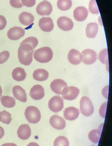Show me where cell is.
<instances>
[{
  "label": "cell",
  "mask_w": 112,
  "mask_h": 146,
  "mask_svg": "<svg viewBox=\"0 0 112 146\" xmlns=\"http://www.w3.org/2000/svg\"><path fill=\"white\" fill-rule=\"evenodd\" d=\"M1 146H17V145L14 143H6L2 144Z\"/></svg>",
  "instance_id": "74e56055"
},
{
  "label": "cell",
  "mask_w": 112,
  "mask_h": 146,
  "mask_svg": "<svg viewBox=\"0 0 112 146\" xmlns=\"http://www.w3.org/2000/svg\"><path fill=\"white\" fill-rule=\"evenodd\" d=\"M89 11L84 7H78L74 11V18L78 21H84L88 17Z\"/></svg>",
  "instance_id": "9a60e30c"
},
{
  "label": "cell",
  "mask_w": 112,
  "mask_h": 146,
  "mask_svg": "<svg viewBox=\"0 0 112 146\" xmlns=\"http://www.w3.org/2000/svg\"><path fill=\"white\" fill-rule=\"evenodd\" d=\"M68 86V84L61 79H56L50 83V87L54 93L58 95H61L62 90L64 87Z\"/></svg>",
  "instance_id": "5bb4252c"
},
{
  "label": "cell",
  "mask_w": 112,
  "mask_h": 146,
  "mask_svg": "<svg viewBox=\"0 0 112 146\" xmlns=\"http://www.w3.org/2000/svg\"><path fill=\"white\" fill-rule=\"evenodd\" d=\"M13 96L16 100L25 103L27 101V94L25 90L19 86H15L12 88Z\"/></svg>",
  "instance_id": "2e32d148"
},
{
  "label": "cell",
  "mask_w": 112,
  "mask_h": 146,
  "mask_svg": "<svg viewBox=\"0 0 112 146\" xmlns=\"http://www.w3.org/2000/svg\"><path fill=\"white\" fill-rule=\"evenodd\" d=\"M9 57L10 53L8 51H4L0 53V64L5 63Z\"/></svg>",
  "instance_id": "1f68e13d"
},
{
  "label": "cell",
  "mask_w": 112,
  "mask_h": 146,
  "mask_svg": "<svg viewBox=\"0 0 112 146\" xmlns=\"http://www.w3.org/2000/svg\"><path fill=\"white\" fill-rule=\"evenodd\" d=\"M80 93L78 88L74 86H66L62 90L61 94L64 99L73 100L76 99Z\"/></svg>",
  "instance_id": "8992f818"
},
{
  "label": "cell",
  "mask_w": 112,
  "mask_h": 146,
  "mask_svg": "<svg viewBox=\"0 0 112 146\" xmlns=\"http://www.w3.org/2000/svg\"><path fill=\"white\" fill-rule=\"evenodd\" d=\"M36 11L37 14L41 16H48L53 11V7L49 2L45 0L37 5Z\"/></svg>",
  "instance_id": "ba28073f"
},
{
  "label": "cell",
  "mask_w": 112,
  "mask_h": 146,
  "mask_svg": "<svg viewBox=\"0 0 112 146\" xmlns=\"http://www.w3.org/2000/svg\"><path fill=\"white\" fill-rule=\"evenodd\" d=\"M99 61L102 63L106 64L107 65V66H108V57L107 49V48L104 49L99 53Z\"/></svg>",
  "instance_id": "f546056e"
},
{
  "label": "cell",
  "mask_w": 112,
  "mask_h": 146,
  "mask_svg": "<svg viewBox=\"0 0 112 146\" xmlns=\"http://www.w3.org/2000/svg\"><path fill=\"white\" fill-rule=\"evenodd\" d=\"M82 61L83 63L86 65H92L95 63L97 59V54L95 51L90 49H87L82 51Z\"/></svg>",
  "instance_id": "52a82bcc"
},
{
  "label": "cell",
  "mask_w": 112,
  "mask_h": 146,
  "mask_svg": "<svg viewBox=\"0 0 112 146\" xmlns=\"http://www.w3.org/2000/svg\"><path fill=\"white\" fill-rule=\"evenodd\" d=\"M13 79L17 81L20 82L24 80L26 77V73L24 69L22 68H16L12 72Z\"/></svg>",
  "instance_id": "44dd1931"
},
{
  "label": "cell",
  "mask_w": 112,
  "mask_h": 146,
  "mask_svg": "<svg viewBox=\"0 0 112 146\" xmlns=\"http://www.w3.org/2000/svg\"><path fill=\"white\" fill-rule=\"evenodd\" d=\"M57 24L59 28L64 31L71 30L74 27V23L72 21L65 16L59 18L57 21Z\"/></svg>",
  "instance_id": "30bf717a"
},
{
  "label": "cell",
  "mask_w": 112,
  "mask_h": 146,
  "mask_svg": "<svg viewBox=\"0 0 112 146\" xmlns=\"http://www.w3.org/2000/svg\"><path fill=\"white\" fill-rule=\"evenodd\" d=\"M95 146V145H92V146Z\"/></svg>",
  "instance_id": "60d3db41"
},
{
  "label": "cell",
  "mask_w": 112,
  "mask_h": 146,
  "mask_svg": "<svg viewBox=\"0 0 112 146\" xmlns=\"http://www.w3.org/2000/svg\"><path fill=\"white\" fill-rule=\"evenodd\" d=\"M81 113L86 117L91 116L93 113V106L91 100L89 97L84 96L81 98L80 102Z\"/></svg>",
  "instance_id": "277c9868"
},
{
  "label": "cell",
  "mask_w": 112,
  "mask_h": 146,
  "mask_svg": "<svg viewBox=\"0 0 112 146\" xmlns=\"http://www.w3.org/2000/svg\"><path fill=\"white\" fill-rule=\"evenodd\" d=\"M38 42H38V39L36 37H30L26 38V39L23 40L21 43L20 44L25 43L28 44L32 47L33 49H34L37 47Z\"/></svg>",
  "instance_id": "f1b7e54d"
},
{
  "label": "cell",
  "mask_w": 112,
  "mask_h": 146,
  "mask_svg": "<svg viewBox=\"0 0 112 146\" xmlns=\"http://www.w3.org/2000/svg\"><path fill=\"white\" fill-rule=\"evenodd\" d=\"M89 10L92 14H95V15L99 14V10L95 0L90 1L89 4Z\"/></svg>",
  "instance_id": "4dcf8cb0"
},
{
  "label": "cell",
  "mask_w": 112,
  "mask_h": 146,
  "mask_svg": "<svg viewBox=\"0 0 112 146\" xmlns=\"http://www.w3.org/2000/svg\"><path fill=\"white\" fill-rule=\"evenodd\" d=\"M50 123L53 127L58 130H62L66 127L65 120L57 115H54L50 117Z\"/></svg>",
  "instance_id": "7c38bea8"
},
{
  "label": "cell",
  "mask_w": 112,
  "mask_h": 146,
  "mask_svg": "<svg viewBox=\"0 0 112 146\" xmlns=\"http://www.w3.org/2000/svg\"><path fill=\"white\" fill-rule=\"evenodd\" d=\"M79 113L80 112L78 109L70 106L64 110V117L67 120H74L78 117Z\"/></svg>",
  "instance_id": "d6986e66"
},
{
  "label": "cell",
  "mask_w": 112,
  "mask_h": 146,
  "mask_svg": "<svg viewBox=\"0 0 112 146\" xmlns=\"http://www.w3.org/2000/svg\"><path fill=\"white\" fill-rule=\"evenodd\" d=\"M54 145V146H69V142L66 137L59 136L55 140Z\"/></svg>",
  "instance_id": "4316f807"
},
{
  "label": "cell",
  "mask_w": 112,
  "mask_h": 146,
  "mask_svg": "<svg viewBox=\"0 0 112 146\" xmlns=\"http://www.w3.org/2000/svg\"><path fill=\"white\" fill-rule=\"evenodd\" d=\"M17 134L20 139L26 140L29 139L31 135V130L28 124L21 125L17 130Z\"/></svg>",
  "instance_id": "ac0fdd59"
},
{
  "label": "cell",
  "mask_w": 112,
  "mask_h": 146,
  "mask_svg": "<svg viewBox=\"0 0 112 146\" xmlns=\"http://www.w3.org/2000/svg\"><path fill=\"white\" fill-rule=\"evenodd\" d=\"M103 123L101 124L98 129H94L89 132V140L93 143H97L99 142L103 129Z\"/></svg>",
  "instance_id": "603a6c76"
},
{
  "label": "cell",
  "mask_w": 112,
  "mask_h": 146,
  "mask_svg": "<svg viewBox=\"0 0 112 146\" xmlns=\"http://www.w3.org/2000/svg\"><path fill=\"white\" fill-rule=\"evenodd\" d=\"M39 27L43 31L46 33L51 32L54 28L53 20L49 17H43L39 21Z\"/></svg>",
  "instance_id": "8fae6325"
},
{
  "label": "cell",
  "mask_w": 112,
  "mask_h": 146,
  "mask_svg": "<svg viewBox=\"0 0 112 146\" xmlns=\"http://www.w3.org/2000/svg\"><path fill=\"white\" fill-rule=\"evenodd\" d=\"M7 25V20L3 15H0V30L5 29Z\"/></svg>",
  "instance_id": "d590c367"
},
{
  "label": "cell",
  "mask_w": 112,
  "mask_h": 146,
  "mask_svg": "<svg viewBox=\"0 0 112 146\" xmlns=\"http://www.w3.org/2000/svg\"><path fill=\"white\" fill-rule=\"evenodd\" d=\"M33 77L36 80L44 81L48 78L49 73L44 69L40 68L34 71L33 73Z\"/></svg>",
  "instance_id": "cb8c5ba5"
},
{
  "label": "cell",
  "mask_w": 112,
  "mask_h": 146,
  "mask_svg": "<svg viewBox=\"0 0 112 146\" xmlns=\"http://www.w3.org/2000/svg\"><path fill=\"white\" fill-rule=\"evenodd\" d=\"M19 20L23 25L29 26L34 23V17L29 12H23L21 13L19 16Z\"/></svg>",
  "instance_id": "ffe728a7"
},
{
  "label": "cell",
  "mask_w": 112,
  "mask_h": 146,
  "mask_svg": "<svg viewBox=\"0 0 112 146\" xmlns=\"http://www.w3.org/2000/svg\"><path fill=\"white\" fill-rule=\"evenodd\" d=\"M48 106L50 110L55 113H58L64 108V100L61 96H55L50 100Z\"/></svg>",
  "instance_id": "5b68a950"
},
{
  "label": "cell",
  "mask_w": 112,
  "mask_h": 146,
  "mask_svg": "<svg viewBox=\"0 0 112 146\" xmlns=\"http://www.w3.org/2000/svg\"><path fill=\"white\" fill-rule=\"evenodd\" d=\"M27 146H40L37 143L35 142H32L29 143Z\"/></svg>",
  "instance_id": "f35d334b"
},
{
  "label": "cell",
  "mask_w": 112,
  "mask_h": 146,
  "mask_svg": "<svg viewBox=\"0 0 112 146\" xmlns=\"http://www.w3.org/2000/svg\"><path fill=\"white\" fill-rule=\"evenodd\" d=\"M107 105V102H105L100 107L99 113L100 116L102 117L105 118V117H106Z\"/></svg>",
  "instance_id": "e575fe53"
},
{
  "label": "cell",
  "mask_w": 112,
  "mask_h": 146,
  "mask_svg": "<svg viewBox=\"0 0 112 146\" xmlns=\"http://www.w3.org/2000/svg\"><path fill=\"white\" fill-rule=\"evenodd\" d=\"M0 101L4 107L12 108L15 105V100L13 97L9 96H2L0 98Z\"/></svg>",
  "instance_id": "d4e9b609"
},
{
  "label": "cell",
  "mask_w": 112,
  "mask_h": 146,
  "mask_svg": "<svg viewBox=\"0 0 112 146\" xmlns=\"http://www.w3.org/2000/svg\"><path fill=\"white\" fill-rule=\"evenodd\" d=\"M0 121H1V117H0Z\"/></svg>",
  "instance_id": "b9f144b4"
},
{
  "label": "cell",
  "mask_w": 112,
  "mask_h": 146,
  "mask_svg": "<svg viewBox=\"0 0 112 146\" xmlns=\"http://www.w3.org/2000/svg\"><path fill=\"white\" fill-rule=\"evenodd\" d=\"M10 4L12 7L16 9H20L23 7L21 0H10Z\"/></svg>",
  "instance_id": "d6a6232c"
},
{
  "label": "cell",
  "mask_w": 112,
  "mask_h": 146,
  "mask_svg": "<svg viewBox=\"0 0 112 146\" xmlns=\"http://www.w3.org/2000/svg\"><path fill=\"white\" fill-rule=\"evenodd\" d=\"M25 35V31L21 27H13L7 32V36L11 40H18Z\"/></svg>",
  "instance_id": "9c48e42d"
},
{
  "label": "cell",
  "mask_w": 112,
  "mask_h": 146,
  "mask_svg": "<svg viewBox=\"0 0 112 146\" xmlns=\"http://www.w3.org/2000/svg\"><path fill=\"white\" fill-rule=\"evenodd\" d=\"M2 88H1V86H0V98L1 97V96H2Z\"/></svg>",
  "instance_id": "ab89813d"
},
{
  "label": "cell",
  "mask_w": 112,
  "mask_h": 146,
  "mask_svg": "<svg viewBox=\"0 0 112 146\" xmlns=\"http://www.w3.org/2000/svg\"><path fill=\"white\" fill-rule=\"evenodd\" d=\"M98 25L93 22L87 25L86 28V36L89 38H94L98 31Z\"/></svg>",
  "instance_id": "7402d4cb"
},
{
  "label": "cell",
  "mask_w": 112,
  "mask_h": 146,
  "mask_svg": "<svg viewBox=\"0 0 112 146\" xmlns=\"http://www.w3.org/2000/svg\"><path fill=\"white\" fill-rule=\"evenodd\" d=\"M53 52L50 48L44 47L37 49L34 52L35 59L40 63H47L52 60Z\"/></svg>",
  "instance_id": "7a4b0ae2"
},
{
  "label": "cell",
  "mask_w": 112,
  "mask_h": 146,
  "mask_svg": "<svg viewBox=\"0 0 112 146\" xmlns=\"http://www.w3.org/2000/svg\"><path fill=\"white\" fill-rule=\"evenodd\" d=\"M34 51L32 47L27 43L20 44L18 49V58L19 62L25 66H29L33 62Z\"/></svg>",
  "instance_id": "6da1fadb"
},
{
  "label": "cell",
  "mask_w": 112,
  "mask_h": 146,
  "mask_svg": "<svg viewBox=\"0 0 112 146\" xmlns=\"http://www.w3.org/2000/svg\"><path fill=\"white\" fill-rule=\"evenodd\" d=\"M25 115L28 122L31 123H37L41 119V113L37 107L29 106L26 108Z\"/></svg>",
  "instance_id": "3957f363"
},
{
  "label": "cell",
  "mask_w": 112,
  "mask_h": 146,
  "mask_svg": "<svg viewBox=\"0 0 112 146\" xmlns=\"http://www.w3.org/2000/svg\"><path fill=\"white\" fill-rule=\"evenodd\" d=\"M30 95L32 99L36 100H41L45 96L44 89L42 86L36 85L31 89Z\"/></svg>",
  "instance_id": "4fadbf2b"
},
{
  "label": "cell",
  "mask_w": 112,
  "mask_h": 146,
  "mask_svg": "<svg viewBox=\"0 0 112 146\" xmlns=\"http://www.w3.org/2000/svg\"><path fill=\"white\" fill-rule=\"evenodd\" d=\"M72 5L71 0H58L57 6L61 11H65L70 9Z\"/></svg>",
  "instance_id": "484cf974"
},
{
  "label": "cell",
  "mask_w": 112,
  "mask_h": 146,
  "mask_svg": "<svg viewBox=\"0 0 112 146\" xmlns=\"http://www.w3.org/2000/svg\"><path fill=\"white\" fill-rule=\"evenodd\" d=\"M21 4L27 7H32L36 5V0H21Z\"/></svg>",
  "instance_id": "836d02e7"
},
{
  "label": "cell",
  "mask_w": 112,
  "mask_h": 146,
  "mask_svg": "<svg viewBox=\"0 0 112 146\" xmlns=\"http://www.w3.org/2000/svg\"><path fill=\"white\" fill-rule=\"evenodd\" d=\"M69 62L71 64L77 65L81 63L82 58L81 54L75 49H72L69 51L68 56Z\"/></svg>",
  "instance_id": "e0dca14e"
},
{
  "label": "cell",
  "mask_w": 112,
  "mask_h": 146,
  "mask_svg": "<svg viewBox=\"0 0 112 146\" xmlns=\"http://www.w3.org/2000/svg\"><path fill=\"white\" fill-rule=\"evenodd\" d=\"M0 117H1V121L3 123H5L6 124H10V123L12 120L11 114L5 110L0 112Z\"/></svg>",
  "instance_id": "83f0119b"
},
{
  "label": "cell",
  "mask_w": 112,
  "mask_h": 146,
  "mask_svg": "<svg viewBox=\"0 0 112 146\" xmlns=\"http://www.w3.org/2000/svg\"><path fill=\"white\" fill-rule=\"evenodd\" d=\"M5 135V130L4 128L0 126V139L3 137Z\"/></svg>",
  "instance_id": "8d00e7d4"
}]
</instances>
